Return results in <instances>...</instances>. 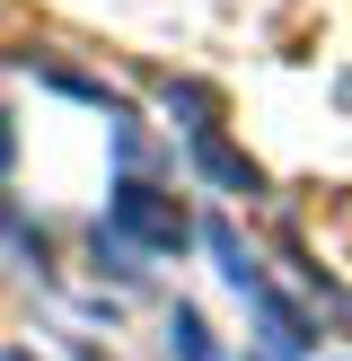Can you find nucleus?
Masks as SVG:
<instances>
[{
	"label": "nucleus",
	"instance_id": "1",
	"mask_svg": "<svg viewBox=\"0 0 352 361\" xmlns=\"http://www.w3.org/2000/svg\"><path fill=\"white\" fill-rule=\"evenodd\" d=\"M106 229H115V238H141V247H150V256H176V247L194 238V229H185V212H176L168 194L132 185V176H123V185H115V221H106Z\"/></svg>",
	"mask_w": 352,
	"mask_h": 361
},
{
	"label": "nucleus",
	"instance_id": "2",
	"mask_svg": "<svg viewBox=\"0 0 352 361\" xmlns=\"http://www.w3.org/2000/svg\"><path fill=\"white\" fill-rule=\"evenodd\" d=\"M168 344L185 353V361H220V353H211V335H203V317H194V309H176V317H168Z\"/></svg>",
	"mask_w": 352,
	"mask_h": 361
},
{
	"label": "nucleus",
	"instance_id": "3",
	"mask_svg": "<svg viewBox=\"0 0 352 361\" xmlns=\"http://www.w3.org/2000/svg\"><path fill=\"white\" fill-rule=\"evenodd\" d=\"M0 159H9V133H0Z\"/></svg>",
	"mask_w": 352,
	"mask_h": 361
},
{
	"label": "nucleus",
	"instance_id": "4",
	"mask_svg": "<svg viewBox=\"0 0 352 361\" xmlns=\"http://www.w3.org/2000/svg\"><path fill=\"white\" fill-rule=\"evenodd\" d=\"M0 361H27V353H0Z\"/></svg>",
	"mask_w": 352,
	"mask_h": 361
}]
</instances>
